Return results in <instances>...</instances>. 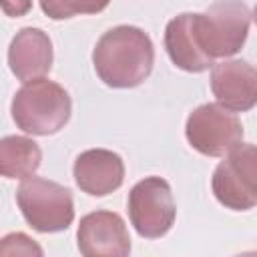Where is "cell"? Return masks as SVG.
Here are the masks:
<instances>
[{"instance_id": "cell-9", "label": "cell", "mask_w": 257, "mask_h": 257, "mask_svg": "<svg viewBox=\"0 0 257 257\" xmlns=\"http://www.w3.org/2000/svg\"><path fill=\"white\" fill-rule=\"evenodd\" d=\"M211 90L233 112H247L257 102V72L245 60H221L211 66Z\"/></svg>"}, {"instance_id": "cell-1", "label": "cell", "mask_w": 257, "mask_h": 257, "mask_svg": "<svg viewBox=\"0 0 257 257\" xmlns=\"http://www.w3.org/2000/svg\"><path fill=\"white\" fill-rule=\"evenodd\" d=\"M251 10L241 0H217L205 12H183L165 28V48L175 66L203 72L215 58L237 54L249 34Z\"/></svg>"}, {"instance_id": "cell-15", "label": "cell", "mask_w": 257, "mask_h": 257, "mask_svg": "<svg viewBox=\"0 0 257 257\" xmlns=\"http://www.w3.org/2000/svg\"><path fill=\"white\" fill-rule=\"evenodd\" d=\"M32 8V0H0V10L10 18H20L28 14Z\"/></svg>"}, {"instance_id": "cell-2", "label": "cell", "mask_w": 257, "mask_h": 257, "mask_svg": "<svg viewBox=\"0 0 257 257\" xmlns=\"http://www.w3.org/2000/svg\"><path fill=\"white\" fill-rule=\"evenodd\" d=\"M155 62V46L149 34L137 26H114L104 32L94 50L92 64L98 78L110 88H133L149 78Z\"/></svg>"}, {"instance_id": "cell-3", "label": "cell", "mask_w": 257, "mask_h": 257, "mask_svg": "<svg viewBox=\"0 0 257 257\" xmlns=\"http://www.w3.org/2000/svg\"><path fill=\"white\" fill-rule=\"evenodd\" d=\"M10 112L20 131L34 137H48L68 122L72 102L58 82L42 76L24 82V86L16 90Z\"/></svg>"}, {"instance_id": "cell-14", "label": "cell", "mask_w": 257, "mask_h": 257, "mask_svg": "<svg viewBox=\"0 0 257 257\" xmlns=\"http://www.w3.org/2000/svg\"><path fill=\"white\" fill-rule=\"evenodd\" d=\"M6 255H44L42 247L26 233H8L0 239V257Z\"/></svg>"}, {"instance_id": "cell-7", "label": "cell", "mask_w": 257, "mask_h": 257, "mask_svg": "<svg viewBox=\"0 0 257 257\" xmlns=\"http://www.w3.org/2000/svg\"><path fill=\"white\" fill-rule=\"evenodd\" d=\"M126 211L131 225L143 239L167 235L177 217L171 185L161 177H145L131 189Z\"/></svg>"}, {"instance_id": "cell-5", "label": "cell", "mask_w": 257, "mask_h": 257, "mask_svg": "<svg viewBox=\"0 0 257 257\" xmlns=\"http://www.w3.org/2000/svg\"><path fill=\"white\" fill-rule=\"evenodd\" d=\"M215 199L231 211H249L257 205V151L255 145H237L217 165L211 179Z\"/></svg>"}, {"instance_id": "cell-11", "label": "cell", "mask_w": 257, "mask_h": 257, "mask_svg": "<svg viewBox=\"0 0 257 257\" xmlns=\"http://www.w3.org/2000/svg\"><path fill=\"white\" fill-rule=\"evenodd\" d=\"M8 66L20 82L42 78L52 68V40L40 30L26 26L14 34L8 46Z\"/></svg>"}, {"instance_id": "cell-6", "label": "cell", "mask_w": 257, "mask_h": 257, "mask_svg": "<svg viewBox=\"0 0 257 257\" xmlns=\"http://www.w3.org/2000/svg\"><path fill=\"white\" fill-rule=\"evenodd\" d=\"M185 137L197 153L205 157H225L241 145L243 126L233 110L219 102H205L187 116Z\"/></svg>"}, {"instance_id": "cell-10", "label": "cell", "mask_w": 257, "mask_h": 257, "mask_svg": "<svg viewBox=\"0 0 257 257\" xmlns=\"http://www.w3.org/2000/svg\"><path fill=\"white\" fill-rule=\"evenodd\" d=\"M72 175L82 193L104 197L122 185L124 163L120 155L108 149H88L76 157Z\"/></svg>"}, {"instance_id": "cell-4", "label": "cell", "mask_w": 257, "mask_h": 257, "mask_svg": "<svg viewBox=\"0 0 257 257\" xmlns=\"http://www.w3.org/2000/svg\"><path fill=\"white\" fill-rule=\"evenodd\" d=\"M16 203L26 223L38 233L66 231L74 221L70 189L42 177H26L16 191Z\"/></svg>"}, {"instance_id": "cell-13", "label": "cell", "mask_w": 257, "mask_h": 257, "mask_svg": "<svg viewBox=\"0 0 257 257\" xmlns=\"http://www.w3.org/2000/svg\"><path fill=\"white\" fill-rule=\"evenodd\" d=\"M42 12L52 20H66L78 14H98L110 0H38Z\"/></svg>"}, {"instance_id": "cell-8", "label": "cell", "mask_w": 257, "mask_h": 257, "mask_svg": "<svg viewBox=\"0 0 257 257\" xmlns=\"http://www.w3.org/2000/svg\"><path fill=\"white\" fill-rule=\"evenodd\" d=\"M78 251L86 257H126L131 237L118 213L92 211L84 215L76 229Z\"/></svg>"}, {"instance_id": "cell-12", "label": "cell", "mask_w": 257, "mask_h": 257, "mask_svg": "<svg viewBox=\"0 0 257 257\" xmlns=\"http://www.w3.org/2000/svg\"><path fill=\"white\" fill-rule=\"evenodd\" d=\"M40 163L42 151L32 139L20 135L0 139V177L26 179L38 171Z\"/></svg>"}]
</instances>
